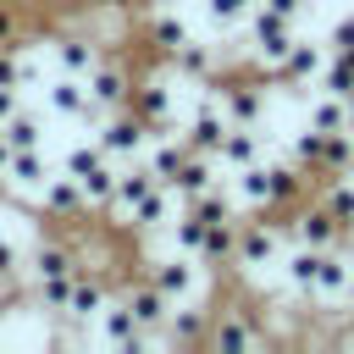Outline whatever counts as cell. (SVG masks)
<instances>
[{"label": "cell", "instance_id": "4316f807", "mask_svg": "<svg viewBox=\"0 0 354 354\" xmlns=\"http://www.w3.org/2000/svg\"><path fill=\"white\" fill-rule=\"evenodd\" d=\"M0 138L11 144V149H44V116L39 111H11L6 122H0Z\"/></svg>", "mask_w": 354, "mask_h": 354}, {"label": "cell", "instance_id": "ba28073f", "mask_svg": "<svg viewBox=\"0 0 354 354\" xmlns=\"http://www.w3.org/2000/svg\"><path fill=\"white\" fill-rule=\"evenodd\" d=\"M33 199H39V210H44L50 221H77V216H88V199H83V188H77L72 171H50Z\"/></svg>", "mask_w": 354, "mask_h": 354}, {"label": "cell", "instance_id": "ee69618b", "mask_svg": "<svg viewBox=\"0 0 354 354\" xmlns=\"http://www.w3.org/2000/svg\"><path fill=\"white\" fill-rule=\"evenodd\" d=\"M0 238H6V216H0Z\"/></svg>", "mask_w": 354, "mask_h": 354}, {"label": "cell", "instance_id": "30bf717a", "mask_svg": "<svg viewBox=\"0 0 354 354\" xmlns=\"http://www.w3.org/2000/svg\"><path fill=\"white\" fill-rule=\"evenodd\" d=\"M94 321H100L105 343H111V348H122V354H138V348H149V343H155V332H144V326L133 321V310L122 304V293H111V304H105Z\"/></svg>", "mask_w": 354, "mask_h": 354}, {"label": "cell", "instance_id": "6da1fadb", "mask_svg": "<svg viewBox=\"0 0 354 354\" xmlns=\"http://www.w3.org/2000/svg\"><path fill=\"white\" fill-rule=\"evenodd\" d=\"M61 171H72V177H77V188H83L88 210H105V205H111L116 160L100 149V138H94V144H72V149H66V160H61Z\"/></svg>", "mask_w": 354, "mask_h": 354}, {"label": "cell", "instance_id": "836d02e7", "mask_svg": "<svg viewBox=\"0 0 354 354\" xmlns=\"http://www.w3.org/2000/svg\"><path fill=\"white\" fill-rule=\"evenodd\" d=\"M72 277H77V271H66V277H39V282H33V299H39L50 315H66V304H72Z\"/></svg>", "mask_w": 354, "mask_h": 354}, {"label": "cell", "instance_id": "ac0fdd59", "mask_svg": "<svg viewBox=\"0 0 354 354\" xmlns=\"http://www.w3.org/2000/svg\"><path fill=\"white\" fill-rule=\"evenodd\" d=\"M50 50H55V66L72 72V77H88L100 66V55H105L94 33H61V39H50Z\"/></svg>", "mask_w": 354, "mask_h": 354}, {"label": "cell", "instance_id": "5bb4252c", "mask_svg": "<svg viewBox=\"0 0 354 354\" xmlns=\"http://www.w3.org/2000/svg\"><path fill=\"white\" fill-rule=\"evenodd\" d=\"M221 111H227V122H238V127H260L266 122V88L254 83V77H232V83H221Z\"/></svg>", "mask_w": 354, "mask_h": 354}, {"label": "cell", "instance_id": "7a4b0ae2", "mask_svg": "<svg viewBox=\"0 0 354 354\" xmlns=\"http://www.w3.org/2000/svg\"><path fill=\"white\" fill-rule=\"evenodd\" d=\"M94 138H100V149H105L116 166H122V160H144V149H149V122H144L133 105H116V111L100 116Z\"/></svg>", "mask_w": 354, "mask_h": 354}, {"label": "cell", "instance_id": "44dd1931", "mask_svg": "<svg viewBox=\"0 0 354 354\" xmlns=\"http://www.w3.org/2000/svg\"><path fill=\"white\" fill-rule=\"evenodd\" d=\"M171 210H177V194L166 188V183H155L138 205H133V216H127V227L133 232H155V227H171Z\"/></svg>", "mask_w": 354, "mask_h": 354}, {"label": "cell", "instance_id": "7c38bea8", "mask_svg": "<svg viewBox=\"0 0 354 354\" xmlns=\"http://www.w3.org/2000/svg\"><path fill=\"white\" fill-rule=\"evenodd\" d=\"M210 343L216 348H254V343H266V321H254L243 304H227L221 315H210Z\"/></svg>", "mask_w": 354, "mask_h": 354}, {"label": "cell", "instance_id": "d590c367", "mask_svg": "<svg viewBox=\"0 0 354 354\" xmlns=\"http://www.w3.org/2000/svg\"><path fill=\"white\" fill-rule=\"evenodd\" d=\"M254 6H260V0H205V17H210L216 28H232V22H243Z\"/></svg>", "mask_w": 354, "mask_h": 354}, {"label": "cell", "instance_id": "f35d334b", "mask_svg": "<svg viewBox=\"0 0 354 354\" xmlns=\"http://www.w3.org/2000/svg\"><path fill=\"white\" fill-rule=\"evenodd\" d=\"M17 271H22V249L11 238H0V277H17Z\"/></svg>", "mask_w": 354, "mask_h": 354}, {"label": "cell", "instance_id": "ab89813d", "mask_svg": "<svg viewBox=\"0 0 354 354\" xmlns=\"http://www.w3.org/2000/svg\"><path fill=\"white\" fill-rule=\"evenodd\" d=\"M260 6H266V11H277V17H288V22L299 28V17H304V6H310V0H260Z\"/></svg>", "mask_w": 354, "mask_h": 354}, {"label": "cell", "instance_id": "d6986e66", "mask_svg": "<svg viewBox=\"0 0 354 354\" xmlns=\"http://www.w3.org/2000/svg\"><path fill=\"white\" fill-rule=\"evenodd\" d=\"M254 160H266V133L260 127H227V138H221V149H216V166H227V171H243V166H254Z\"/></svg>", "mask_w": 354, "mask_h": 354}, {"label": "cell", "instance_id": "83f0119b", "mask_svg": "<svg viewBox=\"0 0 354 354\" xmlns=\"http://www.w3.org/2000/svg\"><path fill=\"white\" fill-rule=\"evenodd\" d=\"M304 122L321 127V133H343V127H354V122H348V100H343V94H326V88L304 105Z\"/></svg>", "mask_w": 354, "mask_h": 354}, {"label": "cell", "instance_id": "4fadbf2b", "mask_svg": "<svg viewBox=\"0 0 354 354\" xmlns=\"http://www.w3.org/2000/svg\"><path fill=\"white\" fill-rule=\"evenodd\" d=\"M83 83H88V94H94L100 111H116V105H127V94H133V72H127V61H116V55H100V66H94Z\"/></svg>", "mask_w": 354, "mask_h": 354}, {"label": "cell", "instance_id": "4dcf8cb0", "mask_svg": "<svg viewBox=\"0 0 354 354\" xmlns=\"http://www.w3.org/2000/svg\"><path fill=\"white\" fill-rule=\"evenodd\" d=\"M144 33H149V44H155V50H160V55H171V50H177V44H188V39H194V33H188V22H183V17H177V11H155V17H149V28H144Z\"/></svg>", "mask_w": 354, "mask_h": 354}, {"label": "cell", "instance_id": "484cf974", "mask_svg": "<svg viewBox=\"0 0 354 354\" xmlns=\"http://www.w3.org/2000/svg\"><path fill=\"white\" fill-rule=\"evenodd\" d=\"M315 199L337 216V227H343V232H354V166H348V171H332V177L321 183V194H315Z\"/></svg>", "mask_w": 354, "mask_h": 354}, {"label": "cell", "instance_id": "1f68e13d", "mask_svg": "<svg viewBox=\"0 0 354 354\" xmlns=\"http://www.w3.org/2000/svg\"><path fill=\"white\" fill-rule=\"evenodd\" d=\"M166 61H171L183 77H210V66H216V50H210L205 39H188V44H177Z\"/></svg>", "mask_w": 354, "mask_h": 354}, {"label": "cell", "instance_id": "8fae6325", "mask_svg": "<svg viewBox=\"0 0 354 354\" xmlns=\"http://www.w3.org/2000/svg\"><path fill=\"white\" fill-rule=\"evenodd\" d=\"M321 66H326V50L310 44V39H293V50L271 66V83H282V88H304V83H321Z\"/></svg>", "mask_w": 354, "mask_h": 354}, {"label": "cell", "instance_id": "7402d4cb", "mask_svg": "<svg viewBox=\"0 0 354 354\" xmlns=\"http://www.w3.org/2000/svg\"><path fill=\"white\" fill-rule=\"evenodd\" d=\"M127 105L149 122V133H160V127H171V94H166V83L160 77H149V83H138L133 94H127Z\"/></svg>", "mask_w": 354, "mask_h": 354}, {"label": "cell", "instance_id": "e0dca14e", "mask_svg": "<svg viewBox=\"0 0 354 354\" xmlns=\"http://www.w3.org/2000/svg\"><path fill=\"white\" fill-rule=\"evenodd\" d=\"M122 304L133 310V321H138L144 332H160V326H166V315H171V299H166V293H160L149 277L127 282V288H122Z\"/></svg>", "mask_w": 354, "mask_h": 354}, {"label": "cell", "instance_id": "7bdbcfd3", "mask_svg": "<svg viewBox=\"0 0 354 354\" xmlns=\"http://www.w3.org/2000/svg\"><path fill=\"white\" fill-rule=\"evenodd\" d=\"M343 100H348V122H354V88H348V94H343Z\"/></svg>", "mask_w": 354, "mask_h": 354}, {"label": "cell", "instance_id": "e575fe53", "mask_svg": "<svg viewBox=\"0 0 354 354\" xmlns=\"http://www.w3.org/2000/svg\"><path fill=\"white\" fill-rule=\"evenodd\" d=\"M199 243H205V221H194L188 210H177V216H171V249L199 260Z\"/></svg>", "mask_w": 354, "mask_h": 354}, {"label": "cell", "instance_id": "8992f818", "mask_svg": "<svg viewBox=\"0 0 354 354\" xmlns=\"http://www.w3.org/2000/svg\"><path fill=\"white\" fill-rule=\"evenodd\" d=\"M44 100H50V111L55 116H66V122H77V127H100V105H94V94H88V83L83 77H72V72H61L50 88H44Z\"/></svg>", "mask_w": 354, "mask_h": 354}, {"label": "cell", "instance_id": "277c9868", "mask_svg": "<svg viewBox=\"0 0 354 354\" xmlns=\"http://www.w3.org/2000/svg\"><path fill=\"white\" fill-rule=\"evenodd\" d=\"M282 243H293V221H288V227H282V221H266V216L238 221V254H232V266L260 271V266H271V260H277V249H282Z\"/></svg>", "mask_w": 354, "mask_h": 354}, {"label": "cell", "instance_id": "60d3db41", "mask_svg": "<svg viewBox=\"0 0 354 354\" xmlns=\"http://www.w3.org/2000/svg\"><path fill=\"white\" fill-rule=\"evenodd\" d=\"M17 105H22V88H11V83H0V122H6V116H11Z\"/></svg>", "mask_w": 354, "mask_h": 354}, {"label": "cell", "instance_id": "2e32d148", "mask_svg": "<svg viewBox=\"0 0 354 354\" xmlns=\"http://www.w3.org/2000/svg\"><path fill=\"white\" fill-rule=\"evenodd\" d=\"M227 111H221V100H199L194 105V116H188V127H183V138H188V149H205V155H216L221 149V138H227Z\"/></svg>", "mask_w": 354, "mask_h": 354}, {"label": "cell", "instance_id": "f546056e", "mask_svg": "<svg viewBox=\"0 0 354 354\" xmlns=\"http://www.w3.org/2000/svg\"><path fill=\"white\" fill-rule=\"evenodd\" d=\"M348 166H354V127H343V133H326V138H321L315 177H332V171H348Z\"/></svg>", "mask_w": 354, "mask_h": 354}, {"label": "cell", "instance_id": "d4e9b609", "mask_svg": "<svg viewBox=\"0 0 354 354\" xmlns=\"http://www.w3.org/2000/svg\"><path fill=\"white\" fill-rule=\"evenodd\" d=\"M232 254H238V216H227V221H210L205 227V243H199V266H232Z\"/></svg>", "mask_w": 354, "mask_h": 354}, {"label": "cell", "instance_id": "52a82bcc", "mask_svg": "<svg viewBox=\"0 0 354 354\" xmlns=\"http://www.w3.org/2000/svg\"><path fill=\"white\" fill-rule=\"evenodd\" d=\"M348 299H354V260H343V249H326V254H321V271H315V293H310V304L343 310Z\"/></svg>", "mask_w": 354, "mask_h": 354}, {"label": "cell", "instance_id": "5b68a950", "mask_svg": "<svg viewBox=\"0 0 354 354\" xmlns=\"http://www.w3.org/2000/svg\"><path fill=\"white\" fill-rule=\"evenodd\" d=\"M194 266H199L194 254H177V249H171L166 260H149V271H144V277H149L171 304H183V299H205V282H199V271H194Z\"/></svg>", "mask_w": 354, "mask_h": 354}, {"label": "cell", "instance_id": "b9f144b4", "mask_svg": "<svg viewBox=\"0 0 354 354\" xmlns=\"http://www.w3.org/2000/svg\"><path fill=\"white\" fill-rule=\"evenodd\" d=\"M337 55H343V61H348V66H354V44H343V50H337Z\"/></svg>", "mask_w": 354, "mask_h": 354}, {"label": "cell", "instance_id": "9c48e42d", "mask_svg": "<svg viewBox=\"0 0 354 354\" xmlns=\"http://www.w3.org/2000/svg\"><path fill=\"white\" fill-rule=\"evenodd\" d=\"M293 243H310V249H343L348 232H343L337 216L315 199V205H299V210H293Z\"/></svg>", "mask_w": 354, "mask_h": 354}, {"label": "cell", "instance_id": "cb8c5ba5", "mask_svg": "<svg viewBox=\"0 0 354 354\" xmlns=\"http://www.w3.org/2000/svg\"><path fill=\"white\" fill-rule=\"evenodd\" d=\"M205 188H216V155L188 149V160H183V166H177V177H171V194H177V199H188V194H205Z\"/></svg>", "mask_w": 354, "mask_h": 354}, {"label": "cell", "instance_id": "ffe728a7", "mask_svg": "<svg viewBox=\"0 0 354 354\" xmlns=\"http://www.w3.org/2000/svg\"><path fill=\"white\" fill-rule=\"evenodd\" d=\"M83 260H77V249L66 243V238H39L33 243V254H28V277L39 282V277H66V271H77Z\"/></svg>", "mask_w": 354, "mask_h": 354}, {"label": "cell", "instance_id": "3957f363", "mask_svg": "<svg viewBox=\"0 0 354 354\" xmlns=\"http://www.w3.org/2000/svg\"><path fill=\"white\" fill-rule=\"evenodd\" d=\"M293 39H299V33H293V22H288V17L266 11V6H254V11H249V55H254V66H260L266 77H271V66L293 50Z\"/></svg>", "mask_w": 354, "mask_h": 354}, {"label": "cell", "instance_id": "74e56055", "mask_svg": "<svg viewBox=\"0 0 354 354\" xmlns=\"http://www.w3.org/2000/svg\"><path fill=\"white\" fill-rule=\"evenodd\" d=\"M326 44H332V50H343V44H354V11L332 22V33H326Z\"/></svg>", "mask_w": 354, "mask_h": 354}, {"label": "cell", "instance_id": "d6a6232c", "mask_svg": "<svg viewBox=\"0 0 354 354\" xmlns=\"http://www.w3.org/2000/svg\"><path fill=\"white\" fill-rule=\"evenodd\" d=\"M177 205H183V210H188L194 221H205V227H210V221H227V216H232V199H227L221 188H205V194H188V199H177Z\"/></svg>", "mask_w": 354, "mask_h": 354}, {"label": "cell", "instance_id": "603a6c76", "mask_svg": "<svg viewBox=\"0 0 354 354\" xmlns=\"http://www.w3.org/2000/svg\"><path fill=\"white\" fill-rule=\"evenodd\" d=\"M50 177V160L44 149H11V166H6V188H22V194H39Z\"/></svg>", "mask_w": 354, "mask_h": 354}, {"label": "cell", "instance_id": "8d00e7d4", "mask_svg": "<svg viewBox=\"0 0 354 354\" xmlns=\"http://www.w3.org/2000/svg\"><path fill=\"white\" fill-rule=\"evenodd\" d=\"M17 39H22V6L0 0V44H17Z\"/></svg>", "mask_w": 354, "mask_h": 354}, {"label": "cell", "instance_id": "9a60e30c", "mask_svg": "<svg viewBox=\"0 0 354 354\" xmlns=\"http://www.w3.org/2000/svg\"><path fill=\"white\" fill-rule=\"evenodd\" d=\"M105 304H111V277H105L100 266H77V277H72V304H66V321H94Z\"/></svg>", "mask_w": 354, "mask_h": 354}, {"label": "cell", "instance_id": "f1b7e54d", "mask_svg": "<svg viewBox=\"0 0 354 354\" xmlns=\"http://www.w3.org/2000/svg\"><path fill=\"white\" fill-rule=\"evenodd\" d=\"M321 254H326V249L293 243V254L282 260V266H288V288H293L299 299H310V293H315V271H321Z\"/></svg>", "mask_w": 354, "mask_h": 354}]
</instances>
